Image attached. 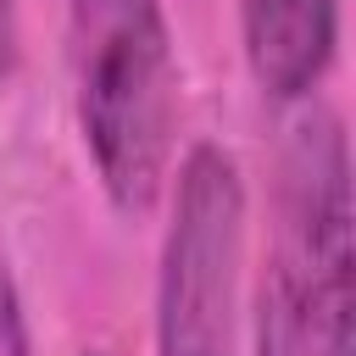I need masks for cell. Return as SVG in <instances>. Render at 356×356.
<instances>
[{"mask_svg": "<svg viewBox=\"0 0 356 356\" xmlns=\"http://www.w3.org/2000/svg\"><path fill=\"white\" fill-rule=\"evenodd\" d=\"M83 150L106 200L145 217L172 167L178 56L161 0H61Z\"/></svg>", "mask_w": 356, "mask_h": 356, "instance_id": "1", "label": "cell"}, {"mask_svg": "<svg viewBox=\"0 0 356 356\" xmlns=\"http://www.w3.org/2000/svg\"><path fill=\"white\" fill-rule=\"evenodd\" d=\"M245 172L200 139L178 161L156 267V356H239Z\"/></svg>", "mask_w": 356, "mask_h": 356, "instance_id": "2", "label": "cell"}, {"mask_svg": "<svg viewBox=\"0 0 356 356\" xmlns=\"http://www.w3.org/2000/svg\"><path fill=\"white\" fill-rule=\"evenodd\" d=\"M284 234L273 261L295 284L317 356H350V150L345 122L312 106L284 145Z\"/></svg>", "mask_w": 356, "mask_h": 356, "instance_id": "3", "label": "cell"}, {"mask_svg": "<svg viewBox=\"0 0 356 356\" xmlns=\"http://www.w3.org/2000/svg\"><path fill=\"white\" fill-rule=\"evenodd\" d=\"M245 61L267 100H306L339 44V0H239Z\"/></svg>", "mask_w": 356, "mask_h": 356, "instance_id": "4", "label": "cell"}, {"mask_svg": "<svg viewBox=\"0 0 356 356\" xmlns=\"http://www.w3.org/2000/svg\"><path fill=\"white\" fill-rule=\"evenodd\" d=\"M256 356H317L312 328H306V306H300V295L278 261L267 267L261 300H256Z\"/></svg>", "mask_w": 356, "mask_h": 356, "instance_id": "5", "label": "cell"}, {"mask_svg": "<svg viewBox=\"0 0 356 356\" xmlns=\"http://www.w3.org/2000/svg\"><path fill=\"white\" fill-rule=\"evenodd\" d=\"M0 356H33L28 323H22V300H17V284H11L6 267H0Z\"/></svg>", "mask_w": 356, "mask_h": 356, "instance_id": "6", "label": "cell"}, {"mask_svg": "<svg viewBox=\"0 0 356 356\" xmlns=\"http://www.w3.org/2000/svg\"><path fill=\"white\" fill-rule=\"evenodd\" d=\"M83 356H100V350H83Z\"/></svg>", "mask_w": 356, "mask_h": 356, "instance_id": "7", "label": "cell"}, {"mask_svg": "<svg viewBox=\"0 0 356 356\" xmlns=\"http://www.w3.org/2000/svg\"><path fill=\"white\" fill-rule=\"evenodd\" d=\"M0 50H6V44H0Z\"/></svg>", "mask_w": 356, "mask_h": 356, "instance_id": "8", "label": "cell"}]
</instances>
